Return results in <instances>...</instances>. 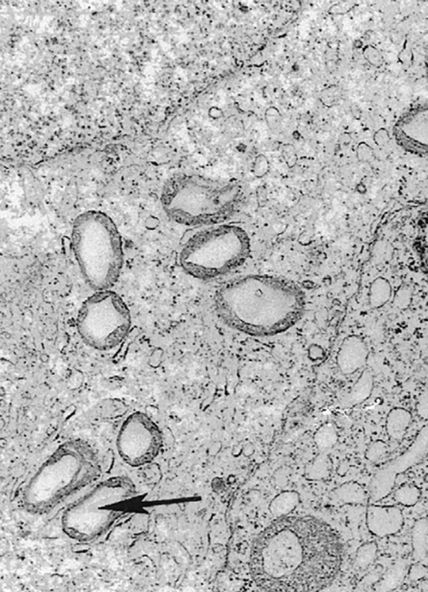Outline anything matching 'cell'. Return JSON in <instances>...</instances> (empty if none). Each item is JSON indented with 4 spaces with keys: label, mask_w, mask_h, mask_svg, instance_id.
Masks as SVG:
<instances>
[{
    "label": "cell",
    "mask_w": 428,
    "mask_h": 592,
    "mask_svg": "<svg viewBox=\"0 0 428 592\" xmlns=\"http://www.w3.org/2000/svg\"><path fill=\"white\" fill-rule=\"evenodd\" d=\"M342 563V545L326 523L313 517L278 519L256 538L250 571L266 591H316L330 586Z\"/></svg>",
    "instance_id": "cell-1"
},
{
    "label": "cell",
    "mask_w": 428,
    "mask_h": 592,
    "mask_svg": "<svg viewBox=\"0 0 428 592\" xmlns=\"http://www.w3.org/2000/svg\"><path fill=\"white\" fill-rule=\"evenodd\" d=\"M305 305V294L299 285L269 274L236 279L214 296V308L222 322L254 338L287 331L303 317Z\"/></svg>",
    "instance_id": "cell-2"
},
{
    "label": "cell",
    "mask_w": 428,
    "mask_h": 592,
    "mask_svg": "<svg viewBox=\"0 0 428 592\" xmlns=\"http://www.w3.org/2000/svg\"><path fill=\"white\" fill-rule=\"evenodd\" d=\"M102 471L97 452L83 439H71L45 458L25 484L23 506L43 515L98 481Z\"/></svg>",
    "instance_id": "cell-3"
},
{
    "label": "cell",
    "mask_w": 428,
    "mask_h": 592,
    "mask_svg": "<svg viewBox=\"0 0 428 592\" xmlns=\"http://www.w3.org/2000/svg\"><path fill=\"white\" fill-rule=\"evenodd\" d=\"M242 200V189L237 183L187 175L167 181L160 198L166 215L176 224L189 227L224 224L238 211Z\"/></svg>",
    "instance_id": "cell-4"
},
{
    "label": "cell",
    "mask_w": 428,
    "mask_h": 592,
    "mask_svg": "<svg viewBox=\"0 0 428 592\" xmlns=\"http://www.w3.org/2000/svg\"><path fill=\"white\" fill-rule=\"evenodd\" d=\"M71 246L84 281L94 292L112 289L124 263L123 244L114 221L106 213L90 210L76 217Z\"/></svg>",
    "instance_id": "cell-5"
},
{
    "label": "cell",
    "mask_w": 428,
    "mask_h": 592,
    "mask_svg": "<svg viewBox=\"0 0 428 592\" xmlns=\"http://www.w3.org/2000/svg\"><path fill=\"white\" fill-rule=\"evenodd\" d=\"M136 492L135 483L128 476L97 481L64 511L63 532L76 541L98 540L128 510Z\"/></svg>",
    "instance_id": "cell-6"
},
{
    "label": "cell",
    "mask_w": 428,
    "mask_h": 592,
    "mask_svg": "<svg viewBox=\"0 0 428 592\" xmlns=\"http://www.w3.org/2000/svg\"><path fill=\"white\" fill-rule=\"evenodd\" d=\"M250 252V238L246 229L219 224L191 236L179 253V263L189 276L209 281L239 268Z\"/></svg>",
    "instance_id": "cell-7"
},
{
    "label": "cell",
    "mask_w": 428,
    "mask_h": 592,
    "mask_svg": "<svg viewBox=\"0 0 428 592\" xmlns=\"http://www.w3.org/2000/svg\"><path fill=\"white\" fill-rule=\"evenodd\" d=\"M131 311L121 296L112 289L95 292L83 301L76 317L80 339L91 348H116L128 337Z\"/></svg>",
    "instance_id": "cell-8"
},
{
    "label": "cell",
    "mask_w": 428,
    "mask_h": 592,
    "mask_svg": "<svg viewBox=\"0 0 428 592\" xmlns=\"http://www.w3.org/2000/svg\"><path fill=\"white\" fill-rule=\"evenodd\" d=\"M163 447L160 427L143 412L130 414L117 433V453L126 464L133 468L152 463L159 456Z\"/></svg>",
    "instance_id": "cell-9"
},
{
    "label": "cell",
    "mask_w": 428,
    "mask_h": 592,
    "mask_svg": "<svg viewBox=\"0 0 428 592\" xmlns=\"http://www.w3.org/2000/svg\"><path fill=\"white\" fill-rule=\"evenodd\" d=\"M427 453L428 425H426L418 431L406 451L374 473L370 485V500L378 502L388 497L395 487L397 477L418 464Z\"/></svg>",
    "instance_id": "cell-10"
},
{
    "label": "cell",
    "mask_w": 428,
    "mask_h": 592,
    "mask_svg": "<svg viewBox=\"0 0 428 592\" xmlns=\"http://www.w3.org/2000/svg\"><path fill=\"white\" fill-rule=\"evenodd\" d=\"M396 143L404 151L428 156V102H420L405 110L392 129Z\"/></svg>",
    "instance_id": "cell-11"
},
{
    "label": "cell",
    "mask_w": 428,
    "mask_h": 592,
    "mask_svg": "<svg viewBox=\"0 0 428 592\" xmlns=\"http://www.w3.org/2000/svg\"><path fill=\"white\" fill-rule=\"evenodd\" d=\"M366 525L373 536H394L403 528L404 517L400 508L370 505L366 509Z\"/></svg>",
    "instance_id": "cell-12"
},
{
    "label": "cell",
    "mask_w": 428,
    "mask_h": 592,
    "mask_svg": "<svg viewBox=\"0 0 428 592\" xmlns=\"http://www.w3.org/2000/svg\"><path fill=\"white\" fill-rule=\"evenodd\" d=\"M369 357L366 342L358 335H350L343 340L339 347L336 364L344 375H353L364 368Z\"/></svg>",
    "instance_id": "cell-13"
},
{
    "label": "cell",
    "mask_w": 428,
    "mask_h": 592,
    "mask_svg": "<svg viewBox=\"0 0 428 592\" xmlns=\"http://www.w3.org/2000/svg\"><path fill=\"white\" fill-rule=\"evenodd\" d=\"M374 388V377L369 369L363 370L357 383L351 388L350 391L342 400L345 407H351L365 402L372 395Z\"/></svg>",
    "instance_id": "cell-14"
},
{
    "label": "cell",
    "mask_w": 428,
    "mask_h": 592,
    "mask_svg": "<svg viewBox=\"0 0 428 592\" xmlns=\"http://www.w3.org/2000/svg\"><path fill=\"white\" fill-rule=\"evenodd\" d=\"M412 421L410 412L403 407H395L389 412L385 419V430L393 440H403Z\"/></svg>",
    "instance_id": "cell-15"
},
{
    "label": "cell",
    "mask_w": 428,
    "mask_h": 592,
    "mask_svg": "<svg viewBox=\"0 0 428 592\" xmlns=\"http://www.w3.org/2000/svg\"><path fill=\"white\" fill-rule=\"evenodd\" d=\"M412 558L418 563H424L428 557V519L415 522L412 530Z\"/></svg>",
    "instance_id": "cell-16"
},
{
    "label": "cell",
    "mask_w": 428,
    "mask_h": 592,
    "mask_svg": "<svg viewBox=\"0 0 428 592\" xmlns=\"http://www.w3.org/2000/svg\"><path fill=\"white\" fill-rule=\"evenodd\" d=\"M407 561L399 560L396 561L374 587L377 591H392L396 589L403 582L408 574Z\"/></svg>",
    "instance_id": "cell-17"
},
{
    "label": "cell",
    "mask_w": 428,
    "mask_h": 592,
    "mask_svg": "<svg viewBox=\"0 0 428 592\" xmlns=\"http://www.w3.org/2000/svg\"><path fill=\"white\" fill-rule=\"evenodd\" d=\"M300 495L296 492L285 491L275 497L270 505V511L278 519L287 517L299 505Z\"/></svg>",
    "instance_id": "cell-18"
},
{
    "label": "cell",
    "mask_w": 428,
    "mask_h": 592,
    "mask_svg": "<svg viewBox=\"0 0 428 592\" xmlns=\"http://www.w3.org/2000/svg\"><path fill=\"white\" fill-rule=\"evenodd\" d=\"M414 248L421 262L424 272L428 277V213L419 220L416 226Z\"/></svg>",
    "instance_id": "cell-19"
},
{
    "label": "cell",
    "mask_w": 428,
    "mask_h": 592,
    "mask_svg": "<svg viewBox=\"0 0 428 592\" xmlns=\"http://www.w3.org/2000/svg\"><path fill=\"white\" fill-rule=\"evenodd\" d=\"M392 295L391 283L384 277L374 279L370 286L369 303L373 308H381L388 303Z\"/></svg>",
    "instance_id": "cell-20"
},
{
    "label": "cell",
    "mask_w": 428,
    "mask_h": 592,
    "mask_svg": "<svg viewBox=\"0 0 428 592\" xmlns=\"http://www.w3.org/2000/svg\"><path fill=\"white\" fill-rule=\"evenodd\" d=\"M336 496L346 504H363L368 499L365 488L357 483H347L335 491Z\"/></svg>",
    "instance_id": "cell-21"
},
{
    "label": "cell",
    "mask_w": 428,
    "mask_h": 592,
    "mask_svg": "<svg viewBox=\"0 0 428 592\" xmlns=\"http://www.w3.org/2000/svg\"><path fill=\"white\" fill-rule=\"evenodd\" d=\"M378 547L376 542L370 541L363 544L357 549L355 558V567L366 570L372 565L377 560Z\"/></svg>",
    "instance_id": "cell-22"
},
{
    "label": "cell",
    "mask_w": 428,
    "mask_h": 592,
    "mask_svg": "<svg viewBox=\"0 0 428 592\" xmlns=\"http://www.w3.org/2000/svg\"><path fill=\"white\" fill-rule=\"evenodd\" d=\"M422 493L418 487L412 484H403L397 488L394 493V500L400 505L412 507L414 506L419 501L421 497Z\"/></svg>",
    "instance_id": "cell-23"
},
{
    "label": "cell",
    "mask_w": 428,
    "mask_h": 592,
    "mask_svg": "<svg viewBox=\"0 0 428 592\" xmlns=\"http://www.w3.org/2000/svg\"><path fill=\"white\" fill-rule=\"evenodd\" d=\"M388 452V445L383 441L377 440L372 442L366 449V458L372 463H377L387 455Z\"/></svg>",
    "instance_id": "cell-24"
},
{
    "label": "cell",
    "mask_w": 428,
    "mask_h": 592,
    "mask_svg": "<svg viewBox=\"0 0 428 592\" xmlns=\"http://www.w3.org/2000/svg\"><path fill=\"white\" fill-rule=\"evenodd\" d=\"M317 442L323 448L333 446L337 441V434L331 425L324 426L319 431Z\"/></svg>",
    "instance_id": "cell-25"
},
{
    "label": "cell",
    "mask_w": 428,
    "mask_h": 592,
    "mask_svg": "<svg viewBox=\"0 0 428 592\" xmlns=\"http://www.w3.org/2000/svg\"><path fill=\"white\" fill-rule=\"evenodd\" d=\"M265 121L268 127L273 132L281 131L282 128V115L276 108L270 106L265 112Z\"/></svg>",
    "instance_id": "cell-26"
},
{
    "label": "cell",
    "mask_w": 428,
    "mask_h": 592,
    "mask_svg": "<svg viewBox=\"0 0 428 592\" xmlns=\"http://www.w3.org/2000/svg\"><path fill=\"white\" fill-rule=\"evenodd\" d=\"M339 98L337 87L331 86L321 91L320 99L324 106L331 108Z\"/></svg>",
    "instance_id": "cell-27"
},
{
    "label": "cell",
    "mask_w": 428,
    "mask_h": 592,
    "mask_svg": "<svg viewBox=\"0 0 428 592\" xmlns=\"http://www.w3.org/2000/svg\"><path fill=\"white\" fill-rule=\"evenodd\" d=\"M412 300V292L407 288H401L397 290L393 303L396 307L405 309L410 305Z\"/></svg>",
    "instance_id": "cell-28"
},
{
    "label": "cell",
    "mask_w": 428,
    "mask_h": 592,
    "mask_svg": "<svg viewBox=\"0 0 428 592\" xmlns=\"http://www.w3.org/2000/svg\"><path fill=\"white\" fill-rule=\"evenodd\" d=\"M427 570L423 565H414L409 571V578L412 580H418L425 576Z\"/></svg>",
    "instance_id": "cell-29"
},
{
    "label": "cell",
    "mask_w": 428,
    "mask_h": 592,
    "mask_svg": "<svg viewBox=\"0 0 428 592\" xmlns=\"http://www.w3.org/2000/svg\"><path fill=\"white\" fill-rule=\"evenodd\" d=\"M418 414L421 418H428V399H423L420 401L418 407Z\"/></svg>",
    "instance_id": "cell-30"
},
{
    "label": "cell",
    "mask_w": 428,
    "mask_h": 592,
    "mask_svg": "<svg viewBox=\"0 0 428 592\" xmlns=\"http://www.w3.org/2000/svg\"><path fill=\"white\" fill-rule=\"evenodd\" d=\"M209 116L217 119V118L223 117V112L219 108H212L209 110Z\"/></svg>",
    "instance_id": "cell-31"
},
{
    "label": "cell",
    "mask_w": 428,
    "mask_h": 592,
    "mask_svg": "<svg viewBox=\"0 0 428 592\" xmlns=\"http://www.w3.org/2000/svg\"><path fill=\"white\" fill-rule=\"evenodd\" d=\"M418 588L420 591H428V580H423V582L419 584Z\"/></svg>",
    "instance_id": "cell-32"
},
{
    "label": "cell",
    "mask_w": 428,
    "mask_h": 592,
    "mask_svg": "<svg viewBox=\"0 0 428 592\" xmlns=\"http://www.w3.org/2000/svg\"><path fill=\"white\" fill-rule=\"evenodd\" d=\"M424 64H425V72L428 79V47L425 55V60H424Z\"/></svg>",
    "instance_id": "cell-33"
}]
</instances>
